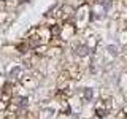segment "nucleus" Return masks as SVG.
Instances as JSON below:
<instances>
[{
    "label": "nucleus",
    "mask_w": 127,
    "mask_h": 119,
    "mask_svg": "<svg viewBox=\"0 0 127 119\" xmlns=\"http://www.w3.org/2000/svg\"><path fill=\"white\" fill-rule=\"evenodd\" d=\"M84 97H86V100H92V97H94V90L91 89V87H86V89H84Z\"/></svg>",
    "instance_id": "7ed1b4c3"
},
{
    "label": "nucleus",
    "mask_w": 127,
    "mask_h": 119,
    "mask_svg": "<svg viewBox=\"0 0 127 119\" xmlns=\"http://www.w3.org/2000/svg\"><path fill=\"white\" fill-rule=\"evenodd\" d=\"M106 49H108V53L113 56V57H118V56H119V48L116 45H108V46H106Z\"/></svg>",
    "instance_id": "f257e3e1"
},
{
    "label": "nucleus",
    "mask_w": 127,
    "mask_h": 119,
    "mask_svg": "<svg viewBox=\"0 0 127 119\" xmlns=\"http://www.w3.org/2000/svg\"><path fill=\"white\" fill-rule=\"evenodd\" d=\"M76 54L78 56H87L89 54V49H87L86 46H78L76 48Z\"/></svg>",
    "instance_id": "f03ea898"
}]
</instances>
